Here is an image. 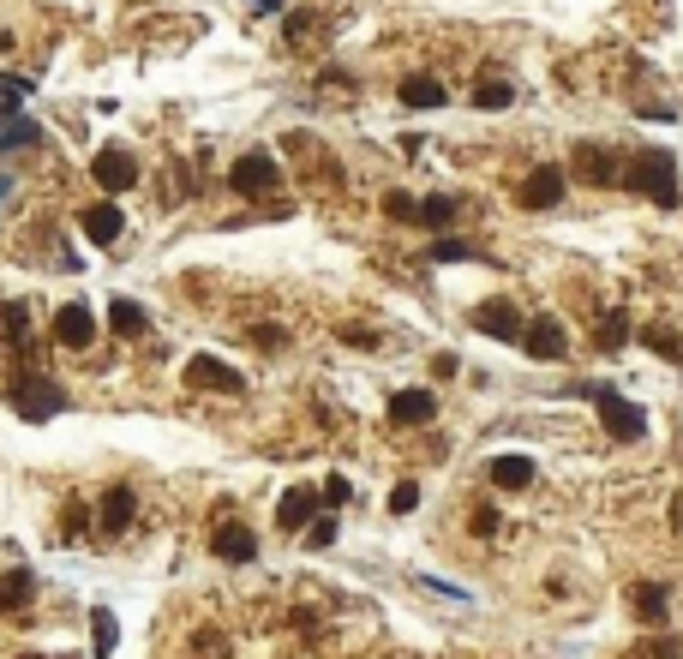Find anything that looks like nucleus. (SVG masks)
<instances>
[{
  "mask_svg": "<svg viewBox=\"0 0 683 659\" xmlns=\"http://www.w3.org/2000/svg\"><path fill=\"white\" fill-rule=\"evenodd\" d=\"M132 510H138L132 486H108L102 492V534H126L132 528Z\"/></svg>",
  "mask_w": 683,
  "mask_h": 659,
  "instance_id": "16",
  "label": "nucleus"
},
{
  "mask_svg": "<svg viewBox=\"0 0 683 659\" xmlns=\"http://www.w3.org/2000/svg\"><path fill=\"white\" fill-rule=\"evenodd\" d=\"M210 552H216L222 564H252V558H258V534H252L246 522H222V528L210 534Z\"/></svg>",
  "mask_w": 683,
  "mask_h": 659,
  "instance_id": "9",
  "label": "nucleus"
},
{
  "mask_svg": "<svg viewBox=\"0 0 683 659\" xmlns=\"http://www.w3.org/2000/svg\"><path fill=\"white\" fill-rule=\"evenodd\" d=\"M306 540H312L318 552H324V546H336V516H324V522H312V534H306Z\"/></svg>",
  "mask_w": 683,
  "mask_h": 659,
  "instance_id": "35",
  "label": "nucleus"
},
{
  "mask_svg": "<svg viewBox=\"0 0 683 659\" xmlns=\"http://www.w3.org/2000/svg\"><path fill=\"white\" fill-rule=\"evenodd\" d=\"M624 186H636V192H648L660 210H678V162H672V150H642L636 162H630V180Z\"/></svg>",
  "mask_w": 683,
  "mask_h": 659,
  "instance_id": "1",
  "label": "nucleus"
},
{
  "mask_svg": "<svg viewBox=\"0 0 683 659\" xmlns=\"http://www.w3.org/2000/svg\"><path fill=\"white\" fill-rule=\"evenodd\" d=\"M630 606H636L642 624H666V588L660 582H636L630 588Z\"/></svg>",
  "mask_w": 683,
  "mask_h": 659,
  "instance_id": "20",
  "label": "nucleus"
},
{
  "mask_svg": "<svg viewBox=\"0 0 683 659\" xmlns=\"http://www.w3.org/2000/svg\"><path fill=\"white\" fill-rule=\"evenodd\" d=\"M390 420H396V426H426V420H438V396H432V390H402V396L390 402Z\"/></svg>",
  "mask_w": 683,
  "mask_h": 659,
  "instance_id": "14",
  "label": "nucleus"
},
{
  "mask_svg": "<svg viewBox=\"0 0 683 659\" xmlns=\"http://www.w3.org/2000/svg\"><path fill=\"white\" fill-rule=\"evenodd\" d=\"M90 336H96V318H90V306H60L54 312V342L60 348H90Z\"/></svg>",
  "mask_w": 683,
  "mask_h": 659,
  "instance_id": "11",
  "label": "nucleus"
},
{
  "mask_svg": "<svg viewBox=\"0 0 683 659\" xmlns=\"http://www.w3.org/2000/svg\"><path fill=\"white\" fill-rule=\"evenodd\" d=\"M12 42H18V36H12V30H0V54H6V48H12Z\"/></svg>",
  "mask_w": 683,
  "mask_h": 659,
  "instance_id": "36",
  "label": "nucleus"
},
{
  "mask_svg": "<svg viewBox=\"0 0 683 659\" xmlns=\"http://www.w3.org/2000/svg\"><path fill=\"white\" fill-rule=\"evenodd\" d=\"M12 408H18L24 420H48V414L66 408V390H60L54 378H42L36 366H18V372H12Z\"/></svg>",
  "mask_w": 683,
  "mask_h": 659,
  "instance_id": "2",
  "label": "nucleus"
},
{
  "mask_svg": "<svg viewBox=\"0 0 683 659\" xmlns=\"http://www.w3.org/2000/svg\"><path fill=\"white\" fill-rule=\"evenodd\" d=\"M594 402H600V414H606V432H612L618 444H636V438L648 432V414H642L630 396H618L612 384H594Z\"/></svg>",
  "mask_w": 683,
  "mask_h": 659,
  "instance_id": "3",
  "label": "nucleus"
},
{
  "mask_svg": "<svg viewBox=\"0 0 683 659\" xmlns=\"http://www.w3.org/2000/svg\"><path fill=\"white\" fill-rule=\"evenodd\" d=\"M234 192H246V198H264V192H276L282 186V168H276V156H264V150H252V156H240L234 162Z\"/></svg>",
  "mask_w": 683,
  "mask_h": 659,
  "instance_id": "5",
  "label": "nucleus"
},
{
  "mask_svg": "<svg viewBox=\"0 0 683 659\" xmlns=\"http://www.w3.org/2000/svg\"><path fill=\"white\" fill-rule=\"evenodd\" d=\"M510 102H516V84H510V78H498V72H492V78H480L474 108H510Z\"/></svg>",
  "mask_w": 683,
  "mask_h": 659,
  "instance_id": "22",
  "label": "nucleus"
},
{
  "mask_svg": "<svg viewBox=\"0 0 683 659\" xmlns=\"http://www.w3.org/2000/svg\"><path fill=\"white\" fill-rule=\"evenodd\" d=\"M564 186H570V180H564V168H552V162H546V168H534V174L522 180V192H516V198H522V210H552V204L564 198Z\"/></svg>",
  "mask_w": 683,
  "mask_h": 659,
  "instance_id": "6",
  "label": "nucleus"
},
{
  "mask_svg": "<svg viewBox=\"0 0 683 659\" xmlns=\"http://www.w3.org/2000/svg\"><path fill=\"white\" fill-rule=\"evenodd\" d=\"M462 258H480L468 240H432V264H462Z\"/></svg>",
  "mask_w": 683,
  "mask_h": 659,
  "instance_id": "27",
  "label": "nucleus"
},
{
  "mask_svg": "<svg viewBox=\"0 0 683 659\" xmlns=\"http://www.w3.org/2000/svg\"><path fill=\"white\" fill-rule=\"evenodd\" d=\"M624 324H630V318H618V312H612V318H606V330H600V348H624V342H630V330H624Z\"/></svg>",
  "mask_w": 683,
  "mask_h": 659,
  "instance_id": "32",
  "label": "nucleus"
},
{
  "mask_svg": "<svg viewBox=\"0 0 683 659\" xmlns=\"http://www.w3.org/2000/svg\"><path fill=\"white\" fill-rule=\"evenodd\" d=\"M630 659H683V642H672V636H660V642H636Z\"/></svg>",
  "mask_w": 683,
  "mask_h": 659,
  "instance_id": "26",
  "label": "nucleus"
},
{
  "mask_svg": "<svg viewBox=\"0 0 683 659\" xmlns=\"http://www.w3.org/2000/svg\"><path fill=\"white\" fill-rule=\"evenodd\" d=\"M24 96H30V84H24V78H12V72H6V78H0V114H12V108H18V102H24Z\"/></svg>",
  "mask_w": 683,
  "mask_h": 659,
  "instance_id": "29",
  "label": "nucleus"
},
{
  "mask_svg": "<svg viewBox=\"0 0 683 659\" xmlns=\"http://www.w3.org/2000/svg\"><path fill=\"white\" fill-rule=\"evenodd\" d=\"M444 102H450V90L438 78H426V72L420 78H402V108H444Z\"/></svg>",
  "mask_w": 683,
  "mask_h": 659,
  "instance_id": "19",
  "label": "nucleus"
},
{
  "mask_svg": "<svg viewBox=\"0 0 683 659\" xmlns=\"http://www.w3.org/2000/svg\"><path fill=\"white\" fill-rule=\"evenodd\" d=\"M186 384H198V390H222V396H240V390H246V378H240L234 366H222V360H210V354H198V360H186Z\"/></svg>",
  "mask_w": 683,
  "mask_h": 659,
  "instance_id": "8",
  "label": "nucleus"
},
{
  "mask_svg": "<svg viewBox=\"0 0 683 659\" xmlns=\"http://www.w3.org/2000/svg\"><path fill=\"white\" fill-rule=\"evenodd\" d=\"M24 144H42V132H36L30 120H18V126H6V132H0V150H24Z\"/></svg>",
  "mask_w": 683,
  "mask_h": 659,
  "instance_id": "28",
  "label": "nucleus"
},
{
  "mask_svg": "<svg viewBox=\"0 0 683 659\" xmlns=\"http://www.w3.org/2000/svg\"><path fill=\"white\" fill-rule=\"evenodd\" d=\"M522 348H528L534 360H564V354H570V336H564L558 318H534V324H522Z\"/></svg>",
  "mask_w": 683,
  "mask_h": 659,
  "instance_id": "7",
  "label": "nucleus"
},
{
  "mask_svg": "<svg viewBox=\"0 0 683 659\" xmlns=\"http://www.w3.org/2000/svg\"><path fill=\"white\" fill-rule=\"evenodd\" d=\"M642 342H648V348H660L666 360H683V348L672 342V336H666V330H660V324H648V330H642Z\"/></svg>",
  "mask_w": 683,
  "mask_h": 659,
  "instance_id": "30",
  "label": "nucleus"
},
{
  "mask_svg": "<svg viewBox=\"0 0 683 659\" xmlns=\"http://www.w3.org/2000/svg\"><path fill=\"white\" fill-rule=\"evenodd\" d=\"M318 498H324V504H348V498H354V486H348V480H342V474H330V480H324V492H318Z\"/></svg>",
  "mask_w": 683,
  "mask_h": 659,
  "instance_id": "34",
  "label": "nucleus"
},
{
  "mask_svg": "<svg viewBox=\"0 0 683 659\" xmlns=\"http://www.w3.org/2000/svg\"><path fill=\"white\" fill-rule=\"evenodd\" d=\"M414 504H420V486H414V480H402V486L390 492V510H396V516H408Z\"/></svg>",
  "mask_w": 683,
  "mask_h": 659,
  "instance_id": "33",
  "label": "nucleus"
},
{
  "mask_svg": "<svg viewBox=\"0 0 683 659\" xmlns=\"http://www.w3.org/2000/svg\"><path fill=\"white\" fill-rule=\"evenodd\" d=\"M414 210H420V204H414L408 192H390V198H384V216H396V222H414Z\"/></svg>",
  "mask_w": 683,
  "mask_h": 659,
  "instance_id": "31",
  "label": "nucleus"
},
{
  "mask_svg": "<svg viewBox=\"0 0 683 659\" xmlns=\"http://www.w3.org/2000/svg\"><path fill=\"white\" fill-rule=\"evenodd\" d=\"M0 342H6L18 360H30V312H24L18 300H6V306H0Z\"/></svg>",
  "mask_w": 683,
  "mask_h": 659,
  "instance_id": "17",
  "label": "nucleus"
},
{
  "mask_svg": "<svg viewBox=\"0 0 683 659\" xmlns=\"http://www.w3.org/2000/svg\"><path fill=\"white\" fill-rule=\"evenodd\" d=\"M492 480H498L504 492H522V486L534 480V462H528V456H492Z\"/></svg>",
  "mask_w": 683,
  "mask_h": 659,
  "instance_id": "21",
  "label": "nucleus"
},
{
  "mask_svg": "<svg viewBox=\"0 0 683 659\" xmlns=\"http://www.w3.org/2000/svg\"><path fill=\"white\" fill-rule=\"evenodd\" d=\"M90 180H96L102 192H126V186H138V156L120 150V144H108V150L90 156Z\"/></svg>",
  "mask_w": 683,
  "mask_h": 659,
  "instance_id": "4",
  "label": "nucleus"
},
{
  "mask_svg": "<svg viewBox=\"0 0 683 659\" xmlns=\"http://www.w3.org/2000/svg\"><path fill=\"white\" fill-rule=\"evenodd\" d=\"M108 324H114L120 336H144V330H150L144 306H132V300H114V306H108Z\"/></svg>",
  "mask_w": 683,
  "mask_h": 659,
  "instance_id": "23",
  "label": "nucleus"
},
{
  "mask_svg": "<svg viewBox=\"0 0 683 659\" xmlns=\"http://www.w3.org/2000/svg\"><path fill=\"white\" fill-rule=\"evenodd\" d=\"M90 630H96V659H108V654H114V642H120L114 612H90Z\"/></svg>",
  "mask_w": 683,
  "mask_h": 659,
  "instance_id": "25",
  "label": "nucleus"
},
{
  "mask_svg": "<svg viewBox=\"0 0 683 659\" xmlns=\"http://www.w3.org/2000/svg\"><path fill=\"white\" fill-rule=\"evenodd\" d=\"M672 516H678V528H683V498H678V504H672Z\"/></svg>",
  "mask_w": 683,
  "mask_h": 659,
  "instance_id": "37",
  "label": "nucleus"
},
{
  "mask_svg": "<svg viewBox=\"0 0 683 659\" xmlns=\"http://www.w3.org/2000/svg\"><path fill=\"white\" fill-rule=\"evenodd\" d=\"M30 600H36V576H30V570H6V576H0V612L18 618Z\"/></svg>",
  "mask_w": 683,
  "mask_h": 659,
  "instance_id": "18",
  "label": "nucleus"
},
{
  "mask_svg": "<svg viewBox=\"0 0 683 659\" xmlns=\"http://www.w3.org/2000/svg\"><path fill=\"white\" fill-rule=\"evenodd\" d=\"M576 174H588L594 186H624V162L612 150H594V144L576 150Z\"/></svg>",
  "mask_w": 683,
  "mask_h": 659,
  "instance_id": "12",
  "label": "nucleus"
},
{
  "mask_svg": "<svg viewBox=\"0 0 683 659\" xmlns=\"http://www.w3.org/2000/svg\"><path fill=\"white\" fill-rule=\"evenodd\" d=\"M318 504H324V498H318L312 486H288L282 504H276V522H282V528H306V522L318 516Z\"/></svg>",
  "mask_w": 683,
  "mask_h": 659,
  "instance_id": "15",
  "label": "nucleus"
},
{
  "mask_svg": "<svg viewBox=\"0 0 683 659\" xmlns=\"http://www.w3.org/2000/svg\"><path fill=\"white\" fill-rule=\"evenodd\" d=\"M450 216H456V198H444V192H432V198L414 210V222H420V228H444Z\"/></svg>",
  "mask_w": 683,
  "mask_h": 659,
  "instance_id": "24",
  "label": "nucleus"
},
{
  "mask_svg": "<svg viewBox=\"0 0 683 659\" xmlns=\"http://www.w3.org/2000/svg\"><path fill=\"white\" fill-rule=\"evenodd\" d=\"M474 330H480V336H498V342H522V312H516L510 300H486V306L474 312Z\"/></svg>",
  "mask_w": 683,
  "mask_h": 659,
  "instance_id": "10",
  "label": "nucleus"
},
{
  "mask_svg": "<svg viewBox=\"0 0 683 659\" xmlns=\"http://www.w3.org/2000/svg\"><path fill=\"white\" fill-rule=\"evenodd\" d=\"M78 228H84V240H90V246H114V240H120V228H126V216H120L114 204H90V210L78 216Z\"/></svg>",
  "mask_w": 683,
  "mask_h": 659,
  "instance_id": "13",
  "label": "nucleus"
}]
</instances>
